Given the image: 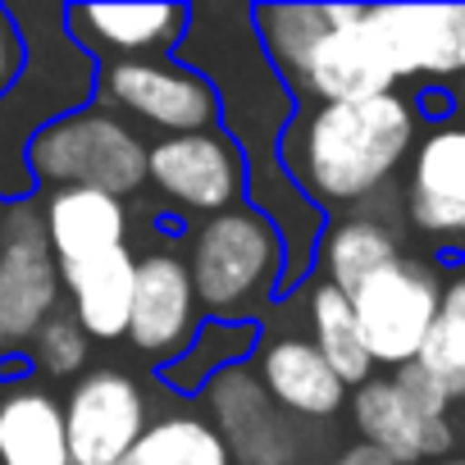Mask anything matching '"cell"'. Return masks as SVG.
Here are the masks:
<instances>
[{
	"mask_svg": "<svg viewBox=\"0 0 465 465\" xmlns=\"http://www.w3.org/2000/svg\"><path fill=\"white\" fill-rule=\"evenodd\" d=\"M415 142V96L388 92L374 101L311 105L283 133V164L292 187L315 205H370L411 164Z\"/></svg>",
	"mask_w": 465,
	"mask_h": 465,
	"instance_id": "cell-1",
	"label": "cell"
},
{
	"mask_svg": "<svg viewBox=\"0 0 465 465\" xmlns=\"http://www.w3.org/2000/svg\"><path fill=\"white\" fill-rule=\"evenodd\" d=\"M187 270L201 311L214 320H256L288 270L283 232L265 210H223L192 232Z\"/></svg>",
	"mask_w": 465,
	"mask_h": 465,
	"instance_id": "cell-2",
	"label": "cell"
},
{
	"mask_svg": "<svg viewBox=\"0 0 465 465\" xmlns=\"http://www.w3.org/2000/svg\"><path fill=\"white\" fill-rule=\"evenodd\" d=\"M146 142L110 105H83L46 124L28 142V173L60 187H92L110 196H133L146 183Z\"/></svg>",
	"mask_w": 465,
	"mask_h": 465,
	"instance_id": "cell-3",
	"label": "cell"
},
{
	"mask_svg": "<svg viewBox=\"0 0 465 465\" xmlns=\"http://www.w3.org/2000/svg\"><path fill=\"white\" fill-rule=\"evenodd\" d=\"M438 302H442V279L429 261H415V256L392 261L388 270H379L370 283L351 292V311H356L374 370L388 365L392 374L420 361L424 338L438 320Z\"/></svg>",
	"mask_w": 465,
	"mask_h": 465,
	"instance_id": "cell-4",
	"label": "cell"
},
{
	"mask_svg": "<svg viewBox=\"0 0 465 465\" xmlns=\"http://www.w3.org/2000/svg\"><path fill=\"white\" fill-rule=\"evenodd\" d=\"M60 297L64 283L37 201H10L0 219V347H33L37 329L60 315Z\"/></svg>",
	"mask_w": 465,
	"mask_h": 465,
	"instance_id": "cell-5",
	"label": "cell"
},
{
	"mask_svg": "<svg viewBox=\"0 0 465 465\" xmlns=\"http://www.w3.org/2000/svg\"><path fill=\"white\" fill-rule=\"evenodd\" d=\"M96 87L114 114H128L164 137L205 133L219 119V92L183 60H110L96 69Z\"/></svg>",
	"mask_w": 465,
	"mask_h": 465,
	"instance_id": "cell-6",
	"label": "cell"
},
{
	"mask_svg": "<svg viewBox=\"0 0 465 465\" xmlns=\"http://www.w3.org/2000/svg\"><path fill=\"white\" fill-rule=\"evenodd\" d=\"M201 397L232 465H302L306 460V433L297 429L302 420L283 415L270 401L252 361L214 374L201 388Z\"/></svg>",
	"mask_w": 465,
	"mask_h": 465,
	"instance_id": "cell-7",
	"label": "cell"
},
{
	"mask_svg": "<svg viewBox=\"0 0 465 465\" xmlns=\"http://www.w3.org/2000/svg\"><path fill=\"white\" fill-rule=\"evenodd\" d=\"M146 178L178 210L214 219L223 210H238V196L247 187V164L232 133L205 128V133H178V137L151 142Z\"/></svg>",
	"mask_w": 465,
	"mask_h": 465,
	"instance_id": "cell-8",
	"label": "cell"
},
{
	"mask_svg": "<svg viewBox=\"0 0 465 465\" xmlns=\"http://www.w3.org/2000/svg\"><path fill=\"white\" fill-rule=\"evenodd\" d=\"M146 424V388L124 370H92L64 397V433L74 465H124Z\"/></svg>",
	"mask_w": 465,
	"mask_h": 465,
	"instance_id": "cell-9",
	"label": "cell"
},
{
	"mask_svg": "<svg viewBox=\"0 0 465 465\" xmlns=\"http://www.w3.org/2000/svg\"><path fill=\"white\" fill-rule=\"evenodd\" d=\"M333 28L315 42L306 55L297 87L315 105H347V101H374L397 92V74L365 19V5H329Z\"/></svg>",
	"mask_w": 465,
	"mask_h": 465,
	"instance_id": "cell-10",
	"label": "cell"
},
{
	"mask_svg": "<svg viewBox=\"0 0 465 465\" xmlns=\"http://www.w3.org/2000/svg\"><path fill=\"white\" fill-rule=\"evenodd\" d=\"M397 83L442 87L465 78V5H365Z\"/></svg>",
	"mask_w": 465,
	"mask_h": 465,
	"instance_id": "cell-11",
	"label": "cell"
},
{
	"mask_svg": "<svg viewBox=\"0 0 465 465\" xmlns=\"http://www.w3.org/2000/svg\"><path fill=\"white\" fill-rule=\"evenodd\" d=\"M196 315H201V302H196L187 256H178L169 247L137 256V292H133L128 342L151 361H178L201 329Z\"/></svg>",
	"mask_w": 465,
	"mask_h": 465,
	"instance_id": "cell-12",
	"label": "cell"
},
{
	"mask_svg": "<svg viewBox=\"0 0 465 465\" xmlns=\"http://www.w3.org/2000/svg\"><path fill=\"white\" fill-rule=\"evenodd\" d=\"M347 406H351V424H356L361 442L379 447L397 465H429V460H442L456 451V438H460L456 420L415 406L397 388L392 374H374L370 383L351 388Z\"/></svg>",
	"mask_w": 465,
	"mask_h": 465,
	"instance_id": "cell-13",
	"label": "cell"
},
{
	"mask_svg": "<svg viewBox=\"0 0 465 465\" xmlns=\"http://www.w3.org/2000/svg\"><path fill=\"white\" fill-rule=\"evenodd\" d=\"M401 210L411 228L429 232V238L465 242V124L460 119L420 133L406 164Z\"/></svg>",
	"mask_w": 465,
	"mask_h": 465,
	"instance_id": "cell-14",
	"label": "cell"
},
{
	"mask_svg": "<svg viewBox=\"0 0 465 465\" xmlns=\"http://www.w3.org/2000/svg\"><path fill=\"white\" fill-rule=\"evenodd\" d=\"M64 24L83 51H110L114 60H160L183 46L192 10L146 0V5H74Z\"/></svg>",
	"mask_w": 465,
	"mask_h": 465,
	"instance_id": "cell-15",
	"label": "cell"
},
{
	"mask_svg": "<svg viewBox=\"0 0 465 465\" xmlns=\"http://www.w3.org/2000/svg\"><path fill=\"white\" fill-rule=\"evenodd\" d=\"M252 370L261 374L270 401L292 420H333L347 406V383L329 370V361L302 333L265 338Z\"/></svg>",
	"mask_w": 465,
	"mask_h": 465,
	"instance_id": "cell-16",
	"label": "cell"
},
{
	"mask_svg": "<svg viewBox=\"0 0 465 465\" xmlns=\"http://www.w3.org/2000/svg\"><path fill=\"white\" fill-rule=\"evenodd\" d=\"M46 219V242L55 265H78L105 252L128 247V205L110 192H92V187H60L51 192V201L42 205Z\"/></svg>",
	"mask_w": 465,
	"mask_h": 465,
	"instance_id": "cell-17",
	"label": "cell"
},
{
	"mask_svg": "<svg viewBox=\"0 0 465 465\" xmlns=\"http://www.w3.org/2000/svg\"><path fill=\"white\" fill-rule=\"evenodd\" d=\"M60 283L69 292V315L87 329L92 342L128 338L133 292H137V252L119 247L78 265H60Z\"/></svg>",
	"mask_w": 465,
	"mask_h": 465,
	"instance_id": "cell-18",
	"label": "cell"
},
{
	"mask_svg": "<svg viewBox=\"0 0 465 465\" xmlns=\"http://www.w3.org/2000/svg\"><path fill=\"white\" fill-rule=\"evenodd\" d=\"M315 261H320V279L351 297L379 270L401 261V232L392 228V219L379 205H365V210H356L320 232Z\"/></svg>",
	"mask_w": 465,
	"mask_h": 465,
	"instance_id": "cell-19",
	"label": "cell"
},
{
	"mask_svg": "<svg viewBox=\"0 0 465 465\" xmlns=\"http://www.w3.org/2000/svg\"><path fill=\"white\" fill-rule=\"evenodd\" d=\"M0 465H74L64 401L37 383H15L0 392Z\"/></svg>",
	"mask_w": 465,
	"mask_h": 465,
	"instance_id": "cell-20",
	"label": "cell"
},
{
	"mask_svg": "<svg viewBox=\"0 0 465 465\" xmlns=\"http://www.w3.org/2000/svg\"><path fill=\"white\" fill-rule=\"evenodd\" d=\"M306 329H311L315 351L329 361V370L347 388H361V383L374 379V361L365 351V338H361V324H356V311H351L347 292L315 279L306 288Z\"/></svg>",
	"mask_w": 465,
	"mask_h": 465,
	"instance_id": "cell-21",
	"label": "cell"
},
{
	"mask_svg": "<svg viewBox=\"0 0 465 465\" xmlns=\"http://www.w3.org/2000/svg\"><path fill=\"white\" fill-rule=\"evenodd\" d=\"M124 465H232V456L205 415L169 411L146 424Z\"/></svg>",
	"mask_w": 465,
	"mask_h": 465,
	"instance_id": "cell-22",
	"label": "cell"
},
{
	"mask_svg": "<svg viewBox=\"0 0 465 465\" xmlns=\"http://www.w3.org/2000/svg\"><path fill=\"white\" fill-rule=\"evenodd\" d=\"M256 342H261V324L256 320H214V324H201L192 347L164 365V379L169 388H205L214 374L232 370V365H247V356H256Z\"/></svg>",
	"mask_w": 465,
	"mask_h": 465,
	"instance_id": "cell-23",
	"label": "cell"
},
{
	"mask_svg": "<svg viewBox=\"0 0 465 465\" xmlns=\"http://www.w3.org/2000/svg\"><path fill=\"white\" fill-rule=\"evenodd\" d=\"M252 24L261 28V51L283 83H297L315 42L333 28L329 5H256Z\"/></svg>",
	"mask_w": 465,
	"mask_h": 465,
	"instance_id": "cell-24",
	"label": "cell"
},
{
	"mask_svg": "<svg viewBox=\"0 0 465 465\" xmlns=\"http://www.w3.org/2000/svg\"><path fill=\"white\" fill-rule=\"evenodd\" d=\"M415 365H424L447 388L451 401H465V270L442 283L438 320H433Z\"/></svg>",
	"mask_w": 465,
	"mask_h": 465,
	"instance_id": "cell-25",
	"label": "cell"
},
{
	"mask_svg": "<svg viewBox=\"0 0 465 465\" xmlns=\"http://www.w3.org/2000/svg\"><path fill=\"white\" fill-rule=\"evenodd\" d=\"M87 356H92V338H87V329H83L69 311L51 315V320L37 329V338H33V361H37L46 374H55V379L83 374V370H87Z\"/></svg>",
	"mask_w": 465,
	"mask_h": 465,
	"instance_id": "cell-26",
	"label": "cell"
},
{
	"mask_svg": "<svg viewBox=\"0 0 465 465\" xmlns=\"http://www.w3.org/2000/svg\"><path fill=\"white\" fill-rule=\"evenodd\" d=\"M24 69H28V37H24L15 10L0 5V96L15 92V83L24 78Z\"/></svg>",
	"mask_w": 465,
	"mask_h": 465,
	"instance_id": "cell-27",
	"label": "cell"
},
{
	"mask_svg": "<svg viewBox=\"0 0 465 465\" xmlns=\"http://www.w3.org/2000/svg\"><path fill=\"white\" fill-rule=\"evenodd\" d=\"M329 465H397V460H388L379 447H370V442H351V447H342Z\"/></svg>",
	"mask_w": 465,
	"mask_h": 465,
	"instance_id": "cell-28",
	"label": "cell"
},
{
	"mask_svg": "<svg viewBox=\"0 0 465 465\" xmlns=\"http://www.w3.org/2000/svg\"><path fill=\"white\" fill-rule=\"evenodd\" d=\"M451 110L460 114V124H465V78H456L451 83Z\"/></svg>",
	"mask_w": 465,
	"mask_h": 465,
	"instance_id": "cell-29",
	"label": "cell"
},
{
	"mask_svg": "<svg viewBox=\"0 0 465 465\" xmlns=\"http://www.w3.org/2000/svg\"><path fill=\"white\" fill-rule=\"evenodd\" d=\"M429 465H465V451H451V456H442V460H429Z\"/></svg>",
	"mask_w": 465,
	"mask_h": 465,
	"instance_id": "cell-30",
	"label": "cell"
},
{
	"mask_svg": "<svg viewBox=\"0 0 465 465\" xmlns=\"http://www.w3.org/2000/svg\"><path fill=\"white\" fill-rule=\"evenodd\" d=\"M0 219H5V201H0Z\"/></svg>",
	"mask_w": 465,
	"mask_h": 465,
	"instance_id": "cell-31",
	"label": "cell"
}]
</instances>
